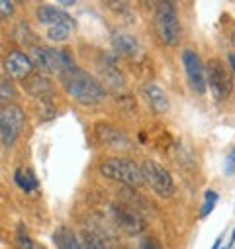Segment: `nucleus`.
<instances>
[{
	"label": "nucleus",
	"instance_id": "nucleus-1",
	"mask_svg": "<svg viewBox=\"0 0 235 249\" xmlns=\"http://www.w3.org/2000/svg\"><path fill=\"white\" fill-rule=\"evenodd\" d=\"M63 85L69 96H73L77 102L84 106H92L104 100V89L86 73L75 69L69 75L63 77Z\"/></svg>",
	"mask_w": 235,
	"mask_h": 249
},
{
	"label": "nucleus",
	"instance_id": "nucleus-2",
	"mask_svg": "<svg viewBox=\"0 0 235 249\" xmlns=\"http://www.w3.org/2000/svg\"><path fill=\"white\" fill-rule=\"evenodd\" d=\"M100 173L112 180L124 182L130 189H139L143 182V175H141V167L128 157H110L106 161L100 163Z\"/></svg>",
	"mask_w": 235,
	"mask_h": 249
},
{
	"label": "nucleus",
	"instance_id": "nucleus-3",
	"mask_svg": "<svg viewBox=\"0 0 235 249\" xmlns=\"http://www.w3.org/2000/svg\"><path fill=\"white\" fill-rule=\"evenodd\" d=\"M155 32L165 45H176L181 41V22L172 2H161L155 10Z\"/></svg>",
	"mask_w": 235,
	"mask_h": 249
},
{
	"label": "nucleus",
	"instance_id": "nucleus-4",
	"mask_svg": "<svg viewBox=\"0 0 235 249\" xmlns=\"http://www.w3.org/2000/svg\"><path fill=\"white\" fill-rule=\"evenodd\" d=\"M34 57H35V63L43 73H57V75H69L71 71H75V63L73 59L65 53V51H59L53 47H35L34 49Z\"/></svg>",
	"mask_w": 235,
	"mask_h": 249
},
{
	"label": "nucleus",
	"instance_id": "nucleus-5",
	"mask_svg": "<svg viewBox=\"0 0 235 249\" xmlns=\"http://www.w3.org/2000/svg\"><path fill=\"white\" fill-rule=\"evenodd\" d=\"M141 175H143V182L149 184V189L161 196V198H170L174 195V180L170 177V173L159 165L157 161H145L141 165Z\"/></svg>",
	"mask_w": 235,
	"mask_h": 249
},
{
	"label": "nucleus",
	"instance_id": "nucleus-6",
	"mask_svg": "<svg viewBox=\"0 0 235 249\" xmlns=\"http://www.w3.org/2000/svg\"><path fill=\"white\" fill-rule=\"evenodd\" d=\"M204 71H206V87H210L214 98L225 100L233 90V81L225 63L221 59H210Z\"/></svg>",
	"mask_w": 235,
	"mask_h": 249
},
{
	"label": "nucleus",
	"instance_id": "nucleus-7",
	"mask_svg": "<svg viewBox=\"0 0 235 249\" xmlns=\"http://www.w3.org/2000/svg\"><path fill=\"white\" fill-rule=\"evenodd\" d=\"M24 110L16 104H6L0 108V140L6 147H12L16 140L20 138V132L24 128Z\"/></svg>",
	"mask_w": 235,
	"mask_h": 249
},
{
	"label": "nucleus",
	"instance_id": "nucleus-8",
	"mask_svg": "<svg viewBox=\"0 0 235 249\" xmlns=\"http://www.w3.org/2000/svg\"><path fill=\"white\" fill-rule=\"evenodd\" d=\"M183 65H185V71H186L192 90L196 94H204L206 92V71H204V65H202L198 53L192 49L183 51Z\"/></svg>",
	"mask_w": 235,
	"mask_h": 249
},
{
	"label": "nucleus",
	"instance_id": "nucleus-9",
	"mask_svg": "<svg viewBox=\"0 0 235 249\" xmlns=\"http://www.w3.org/2000/svg\"><path fill=\"white\" fill-rule=\"evenodd\" d=\"M112 214H114L116 226L120 228L122 231L130 233V235L139 233V231L145 230L143 218H141L134 208H130V206H126V204H118V202L112 204Z\"/></svg>",
	"mask_w": 235,
	"mask_h": 249
},
{
	"label": "nucleus",
	"instance_id": "nucleus-10",
	"mask_svg": "<svg viewBox=\"0 0 235 249\" xmlns=\"http://www.w3.org/2000/svg\"><path fill=\"white\" fill-rule=\"evenodd\" d=\"M34 69V61L24 51H10L4 59V71L10 79H26Z\"/></svg>",
	"mask_w": 235,
	"mask_h": 249
},
{
	"label": "nucleus",
	"instance_id": "nucleus-11",
	"mask_svg": "<svg viewBox=\"0 0 235 249\" xmlns=\"http://www.w3.org/2000/svg\"><path fill=\"white\" fill-rule=\"evenodd\" d=\"M141 94L147 102V106L155 112V114H165L168 110V98L165 94V90L155 85V83H147L141 87Z\"/></svg>",
	"mask_w": 235,
	"mask_h": 249
},
{
	"label": "nucleus",
	"instance_id": "nucleus-12",
	"mask_svg": "<svg viewBox=\"0 0 235 249\" xmlns=\"http://www.w3.org/2000/svg\"><path fill=\"white\" fill-rule=\"evenodd\" d=\"M96 136L102 143L110 145V147H128L130 145V140L128 136L118 130L116 126H110V124H98L96 126Z\"/></svg>",
	"mask_w": 235,
	"mask_h": 249
},
{
	"label": "nucleus",
	"instance_id": "nucleus-13",
	"mask_svg": "<svg viewBox=\"0 0 235 249\" xmlns=\"http://www.w3.org/2000/svg\"><path fill=\"white\" fill-rule=\"evenodd\" d=\"M35 18L41 22V24H47V26H57V24H69V26H75L73 18L63 12V10H59L55 6H49V4H43L35 10Z\"/></svg>",
	"mask_w": 235,
	"mask_h": 249
},
{
	"label": "nucleus",
	"instance_id": "nucleus-14",
	"mask_svg": "<svg viewBox=\"0 0 235 249\" xmlns=\"http://www.w3.org/2000/svg\"><path fill=\"white\" fill-rule=\"evenodd\" d=\"M53 241L57 245V249H83L77 235L73 233V230L61 226V228H57L55 233H53Z\"/></svg>",
	"mask_w": 235,
	"mask_h": 249
},
{
	"label": "nucleus",
	"instance_id": "nucleus-15",
	"mask_svg": "<svg viewBox=\"0 0 235 249\" xmlns=\"http://www.w3.org/2000/svg\"><path fill=\"white\" fill-rule=\"evenodd\" d=\"M14 180H16V184L20 186L24 193H32V191H35L39 186V182H37V178H35L32 169H16Z\"/></svg>",
	"mask_w": 235,
	"mask_h": 249
},
{
	"label": "nucleus",
	"instance_id": "nucleus-16",
	"mask_svg": "<svg viewBox=\"0 0 235 249\" xmlns=\"http://www.w3.org/2000/svg\"><path fill=\"white\" fill-rule=\"evenodd\" d=\"M114 47L124 55H135L137 53V41L128 34H116L114 36Z\"/></svg>",
	"mask_w": 235,
	"mask_h": 249
},
{
	"label": "nucleus",
	"instance_id": "nucleus-17",
	"mask_svg": "<svg viewBox=\"0 0 235 249\" xmlns=\"http://www.w3.org/2000/svg\"><path fill=\"white\" fill-rule=\"evenodd\" d=\"M26 89H28L30 94H35V96H39V98L51 94V83H49L47 79H43V77H34V79L26 85Z\"/></svg>",
	"mask_w": 235,
	"mask_h": 249
},
{
	"label": "nucleus",
	"instance_id": "nucleus-18",
	"mask_svg": "<svg viewBox=\"0 0 235 249\" xmlns=\"http://www.w3.org/2000/svg\"><path fill=\"white\" fill-rule=\"evenodd\" d=\"M71 30H73V26H69V24L49 26V30H47V37H49L51 41H65V39L71 36Z\"/></svg>",
	"mask_w": 235,
	"mask_h": 249
},
{
	"label": "nucleus",
	"instance_id": "nucleus-19",
	"mask_svg": "<svg viewBox=\"0 0 235 249\" xmlns=\"http://www.w3.org/2000/svg\"><path fill=\"white\" fill-rule=\"evenodd\" d=\"M218 193L216 191H206V195H204V204H202V208H200V218H206V216H210L212 212H214V208H216V204H218Z\"/></svg>",
	"mask_w": 235,
	"mask_h": 249
},
{
	"label": "nucleus",
	"instance_id": "nucleus-20",
	"mask_svg": "<svg viewBox=\"0 0 235 249\" xmlns=\"http://www.w3.org/2000/svg\"><path fill=\"white\" fill-rule=\"evenodd\" d=\"M16 245H18V249H45L41 243L34 241L26 231H18V235H16Z\"/></svg>",
	"mask_w": 235,
	"mask_h": 249
},
{
	"label": "nucleus",
	"instance_id": "nucleus-21",
	"mask_svg": "<svg viewBox=\"0 0 235 249\" xmlns=\"http://www.w3.org/2000/svg\"><path fill=\"white\" fill-rule=\"evenodd\" d=\"M84 247L86 249H106V243L94 231H84Z\"/></svg>",
	"mask_w": 235,
	"mask_h": 249
},
{
	"label": "nucleus",
	"instance_id": "nucleus-22",
	"mask_svg": "<svg viewBox=\"0 0 235 249\" xmlns=\"http://www.w3.org/2000/svg\"><path fill=\"white\" fill-rule=\"evenodd\" d=\"M14 96H16V90H14V87H12L8 81L0 83V102H8V100H12Z\"/></svg>",
	"mask_w": 235,
	"mask_h": 249
},
{
	"label": "nucleus",
	"instance_id": "nucleus-23",
	"mask_svg": "<svg viewBox=\"0 0 235 249\" xmlns=\"http://www.w3.org/2000/svg\"><path fill=\"white\" fill-rule=\"evenodd\" d=\"M137 249H163V247H161V243H159V239H157V237L147 235V237H143V239L139 241Z\"/></svg>",
	"mask_w": 235,
	"mask_h": 249
},
{
	"label": "nucleus",
	"instance_id": "nucleus-24",
	"mask_svg": "<svg viewBox=\"0 0 235 249\" xmlns=\"http://www.w3.org/2000/svg\"><path fill=\"white\" fill-rule=\"evenodd\" d=\"M14 14V4L8 0H0V18H8Z\"/></svg>",
	"mask_w": 235,
	"mask_h": 249
},
{
	"label": "nucleus",
	"instance_id": "nucleus-25",
	"mask_svg": "<svg viewBox=\"0 0 235 249\" xmlns=\"http://www.w3.org/2000/svg\"><path fill=\"white\" fill-rule=\"evenodd\" d=\"M235 171V147L231 149V153L227 155V161H225V175H233Z\"/></svg>",
	"mask_w": 235,
	"mask_h": 249
},
{
	"label": "nucleus",
	"instance_id": "nucleus-26",
	"mask_svg": "<svg viewBox=\"0 0 235 249\" xmlns=\"http://www.w3.org/2000/svg\"><path fill=\"white\" fill-rule=\"evenodd\" d=\"M227 63L231 67V73L235 75V53H227Z\"/></svg>",
	"mask_w": 235,
	"mask_h": 249
},
{
	"label": "nucleus",
	"instance_id": "nucleus-27",
	"mask_svg": "<svg viewBox=\"0 0 235 249\" xmlns=\"http://www.w3.org/2000/svg\"><path fill=\"white\" fill-rule=\"evenodd\" d=\"M219 245H221V235H219V237H218V239L214 241V245H212L210 249H219Z\"/></svg>",
	"mask_w": 235,
	"mask_h": 249
},
{
	"label": "nucleus",
	"instance_id": "nucleus-28",
	"mask_svg": "<svg viewBox=\"0 0 235 249\" xmlns=\"http://www.w3.org/2000/svg\"><path fill=\"white\" fill-rule=\"evenodd\" d=\"M233 243H235V228H233V231H231V243H229V245H227V249H229V247H231V245H233Z\"/></svg>",
	"mask_w": 235,
	"mask_h": 249
},
{
	"label": "nucleus",
	"instance_id": "nucleus-29",
	"mask_svg": "<svg viewBox=\"0 0 235 249\" xmlns=\"http://www.w3.org/2000/svg\"><path fill=\"white\" fill-rule=\"evenodd\" d=\"M231 41H233V45H235V32H233V36H231Z\"/></svg>",
	"mask_w": 235,
	"mask_h": 249
}]
</instances>
